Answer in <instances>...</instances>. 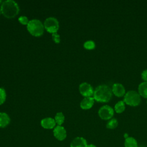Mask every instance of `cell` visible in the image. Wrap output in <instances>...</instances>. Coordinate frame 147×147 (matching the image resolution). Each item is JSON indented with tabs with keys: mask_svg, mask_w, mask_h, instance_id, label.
Segmentation results:
<instances>
[{
	"mask_svg": "<svg viewBox=\"0 0 147 147\" xmlns=\"http://www.w3.org/2000/svg\"><path fill=\"white\" fill-rule=\"evenodd\" d=\"M112 95V90L108 85L100 84L95 89L93 98L96 102L106 103L111 100Z\"/></svg>",
	"mask_w": 147,
	"mask_h": 147,
	"instance_id": "obj_1",
	"label": "cell"
},
{
	"mask_svg": "<svg viewBox=\"0 0 147 147\" xmlns=\"http://www.w3.org/2000/svg\"><path fill=\"white\" fill-rule=\"evenodd\" d=\"M19 10L18 3L13 0H6L1 4V11L6 18H14L18 14Z\"/></svg>",
	"mask_w": 147,
	"mask_h": 147,
	"instance_id": "obj_2",
	"label": "cell"
},
{
	"mask_svg": "<svg viewBox=\"0 0 147 147\" xmlns=\"http://www.w3.org/2000/svg\"><path fill=\"white\" fill-rule=\"evenodd\" d=\"M29 32L34 36H40L44 33V26L42 22L37 19H32L27 25Z\"/></svg>",
	"mask_w": 147,
	"mask_h": 147,
	"instance_id": "obj_3",
	"label": "cell"
},
{
	"mask_svg": "<svg viewBox=\"0 0 147 147\" xmlns=\"http://www.w3.org/2000/svg\"><path fill=\"white\" fill-rule=\"evenodd\" d=\"M123 102L129 106H137L141 102V96L138 92L134 90H130L125 94Z\"/></svg>",
	"mask_w": 147,
	"mask_h": 147,
	"instance_id": "obj_4",
	"label": "cell"
},
{
	"mask_svg": "<svg viewBox=\"0 0 147 147\" xmlns=\"http://www.w3.org/2000/svg\"><path fill=\"white\" fill-rule=\"evenodd\" d=\"M44 28L49 33H56L59 28V24L58 20L53 17H49L44 21Z\"/></svg>",
	"mask_w": 147,
	"mask_h": 147,
	"instance_id": "obj_5",
	"label": "cell"
},
{
	"mask_svg": "<svg viewBox=\"0 0 147 147\" xmlns=\"http://www.w3.org/2000/svg\"><path fill=\"white\" fill-rule=\"evenodd\" d=\"M114 113V110L109 105L102 106L99 111L98 114L100 118L103 120H109L111 119Z\"/></svg>",
	"mask_w": 147,
	"mask_h": 147,
	"instance_id": "obj_6",
	"label": "cell"
},
{
	"mask_svg": "<svg viewBox=\"0 0 147 147\" xmlns=\"http://www.w3.org/2000/svg\"><path fill=\"white\" fill-rule=\"evenodd\" d=\"M79 92L84 97L91 96L94 94V90L91 84L87 82H83L79 85Z\"/></svg>",
	"mask_w": 147,
	"mask_h": 147,
	"instance_id": "obj_7",
	"label": "cell"
},
{
	"mask_svg": "<svg viewBox=\"0 0 147 147\" xmlns=\"http://www.w3.org/2000/svg\"><path fill=\"white\" fill-rule=\"evenodd\" d=\"M111 90L113 94L117 97H122L126 94L125 88L124 86L121 83H114L112 86Z\"/></svg>",
	"mask_w": 147,
	"mask_h": 147,
	"instance_id": "obj_8",
	"label": "cell"
},
{
	"mask_svg": "<svg viewBox=\"0 0 147 147\" xmlns=\"http://www.w3.org/2000/svg\"><path fill=\"white\" fill-rule=\"evenodd\" d=\"M53 134L55 138L60 141L64 140L67 136L66 130L64 127L59 125H57L55 127L53 130Z\"/></svg>",
	"mask_w": 147,
	"mask_h": 147,
	"instance_id": "obj_9",
	"label": "cell"
},
{
	"mask_svg": "<svg viewBox=\"0 0 147 147\" xmlns=\"http://www.w3.org/2000/svg\"><path fill=\"white\" fill-rule=\"evenodd\" d=\"M94 98L91 96L84 97V98L81 101L80 106L83 109H89L91 108L94 103Z\"/></svg>",
	"mask_w": 147,
	"mask_h": 147,
	"instance_id": "obj_10",
	"label": "cell"
},
{
	"mask_svg": "<svg viewBox=\"0 0 147 147\" xmlns=\"http://www.w3.org/2000/svg\"><path fill=\"white\" fill-rule=\"evenodd\" d=\"M41 125L42 127L45 129H51L55 126L56 122L54 119L51 117H47L42 119L41 121Z\"/></svg>",
	"mask_w": 147,
	"mask_h": 147,
	"instance_id": "obj_11",
	"label": "cell"
},
{
	"mask_svg": "<svg viewBox=\"0 0 147 147\" xmlns=\"http://www.w3.org/2000/svg\"><path fill=\"white\" fill-rule=\"evenodd\" d=\"M86 140L83 138L78 137L74 138L71 143L70 147H87Z\"/></svg>",
	"mask_w": 147,
	"mask_h": 147,
	"instance_id": "obj_12",
	"label": "cell"
},
{
	"mask_svg": "<svg viewBox=\"0 0 147 147\" xmlns=\"http://www.w3.org/2000/svg\"><path fill=\"white\" fill-rule=\"evenodd\" d=\"M10 117L5 113H0V127H5L10 123Z\"/></svg>",
	"mask_w": 147,
	"mask_h": 147,
	"instance_id": "obj_13",
	"label": "cell"
},
{
	"mask_svg": "<svg viewBox=\"0 0 147 147\" xmlns=\"http://www.w3.org/2000/svg\"><path fill=\"white\" fill-rule=\"evenodd\" d=\"M138 91L141 96L147 98V82H143L141 83L138 85Z\"/></svg>",
	"mask_w": 147,
	"mask_h": 147,
	"instance_id": "obj_14",
	"label": "cell"
},
{
	"mask_svg": "<svg viewBox=\"0 0 147 147\" xmlns=\"http://www.w3.org/2000/svg\"><path fill=\"white\" fill-rule=\"evenodd\" d=\"M125 147H138V144L137 141L133 137H127L125 141Z\"/></svg>",
	"mask_w": 147,
	"mask_h": 147,
	"instance_id": "obj_15",
	"label": "cell"
},
{
	"mask_svg": "<svg viewBox=\"0 0 147 147\" xmlns=\"http://www.w3.org/2000/svg\"><path fill=\"white\" fill-rule=\"evenodd\" d=\"M125 109V103L123 101H118L114 106V110L117 113H121Z\"/></svg>",
	"mask_w": 147,
	"mask_h": 147,
	"instance_id": "obj_16",
	"label": "cell"
},
{
	"mask_svg": "<svg viewBox=\"0 0 147 147\" xmlns=\"http://www.w3.org/2000/svg\"><path fill=\"white\" fill-rule=\"evenodd\" d=\"M55 121L56 123L59 125L61 126V125L64 122V116L63 114L61 112L57 113L55 117Z\"/></svg>",
	"mask_w": 147,
	"mask_h": 147,
	"instance_id": "obj_17",
	"label": "cell"
},
{
	"mask_svg": "<svg viewBox=\"0 0 147 147\" xmlns=\"http://www.w3.org/2000/svg\"><path fill=\"white\" fill-rule=\"evenodd\" d=\"M118 122L116 118L110 119L106 124V127L110 129H115L118 126Z\"/></svg>",
	"mask_w": 147,
	"mask_h": 147,
	"instance_id": "obj_18",
	"label": "cell"
},
{
	"mask_svg": "<svg viewBox=\"0 0 147 147\" xmlns=\"http://www.w3.org/2000/svg\"><path fill=\"white\" fill-rule=\"evenodd\" d=\"M83 46H84V48L90 50V49H93L95 48V44L94 41L92 40H87L84 43Z\"/></svg>",
	"mask_w": 147,
	"mask_h": 147,
	"instance_id": "obj_19",
	"label": "cell"
},
{
	"mask_svg": "<svg viewBox=\"0 0 147 147\" xmlns=\"http://www.w3.org/2000/svg\"><path fill=\"white\" fill-rule=\"evenodd\" d=\"M6 98V94L5 89L2 87H0V105L5 102Z\"/></svg>",
	"mask_w": 147,
	"mask_h": 147,
	"instance_id": "obj_20",
	"label": "cell"
},
{
	"mask_svg": "<svg viewBox=\"0 0 147 147\" xmlns=\"http://www.w3.org/2000/svg\"><path fill=\"white\" fill-rule=\"evenodd\" d=\"M18 21H20V23H21L23 25H28V24L29 23V21L28 18L27 17L25 16H20L19 18H18Z\"/></svg>",
	"mask_w": 147,
	"mask_h": 147,
	"instance_id": "obj_21",
	"label": "cell"
},
{
	"mask_svg": "<svg viewBox=\"0 0 147 147\" xmlns=\"http://www.w3.org/2000/svg\"><path fill=\"white\" fill-rule=\"evenodd\" d=\"M52 39L56 43H59L60 41V35L57 33H52Z\"/></svg>",
	"mask_w": 147,
	"mask_h": 147,
	"instance_id": "obj_22",
	"label": "cell"
},
{
	"mask_svg": "<svg viewBox=\"0 0 147 147\" xmlns=\"http://www.w3.org/2000/svg\"><path fill=\"white\" fill-rule=\"evenodd\" d=\"M141 78L144 82H147V69L141 72Z\"/></svg>",
	"mask_w": 147,
	"mask_h": 147,
	"instance_id": "obj_23",
	"label": "cell"
},
{
	"mask_svg": "<svg viewBox=\"0 0 147 147\" xmlns=\"http://www.w3.org/2000/svg\"><path fill=\"white\" fill-rule=\"evenodd\" d=\"M87 147H96V146H95L93 144H90V145H87Z\"/></svg>",
	"mask_w": 147,
	"mask_h": 147,
	"instance_id": "obj_24",
	"label": "cell"
},
{
	"mask_svg": "<svg viewBox=\"0 0 147 147\" xmlns=\"http://www.w3.org/2000/svg\"><path fill=\"white\" fill-rule=\"evenodd\" d=\"M1 2H2V1L0 0V3H1Z\"/></svg>",
	"mask_w": 147,
	"mask_h": 147,
	"instance_id": "obj_25",
	"label": "cell"
},
{
	"mask_svg": "<svg viewBox=\"0 0 147 147\" xmlns=\"http://www.w3.org/2000/svg\"><path fill=\"white\" fill-rule=\"evenodd\" d=\"M0 12H1V8H0Z\"/></svg>",
	"mask_w": 147,
	"mask_h": 147,
	"instance_id": "obj_26",
	"label": "cell"
},
{
	"mask_svg": "<svg viewBox=\"0 0 147 147\" xmlns=\"http://www.w3.org/2000/svg\"><path fill=\"white\" fill-rule=\"evenodd\" d=\"M146 103H147V100H146Z\"/></svg>",
	"mask_w": 147,
	"mask_h": 147,
	"instance_id": "obj_27",
	"label": "cell"
}]
</instances>
